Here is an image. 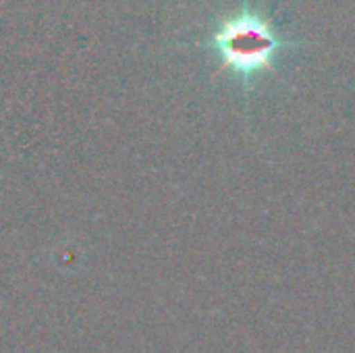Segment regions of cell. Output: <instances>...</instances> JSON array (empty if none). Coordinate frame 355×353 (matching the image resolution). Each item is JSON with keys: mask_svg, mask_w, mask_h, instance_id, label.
Masks as SVG:
<instances>
[{"mask_svg": "<svg viewBox=\"0 0 355 353\" xmlns=\"http://www.w3.org/2000/svg\"><path fill=\"white\" fill-rule=\"evenodd\" d=\"M218 46L223 56L239 71H256L270 62V54L277 50L272 33L254 17L231 23L220 35Z\"/></svg>", "mask_w": 355, "mask_h": 353, "instance_id": "1", "label": "cell"}]
</instances>
